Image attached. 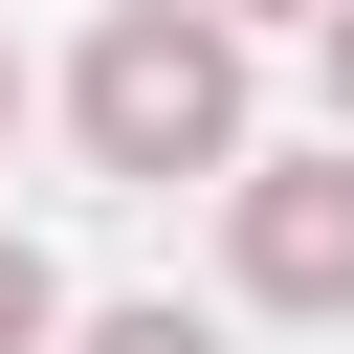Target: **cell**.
<instances>
[{
	"mask_svg": "<svg viewBox=\"0 0 354 354\" xmlns=\"http://www.w3.org/2000/svg\"><path fill=\"white\" fill-rule=\"evenodd\" d=\"M66 133H88V177H133V199L243 177V22H221V0H111L88 66H66Z\"/></svg>",
	"mask_w": 354,
	"mask_h": 354,
	"instance_id": "obj_1",
	"label": "cell"
},
{
	"mask_svg": "<svg viewBox=\"0 0 354 354\" xmlns=\"http://www.w3.org/2000/svg\"><path fill=\"white\" fill-rule=\"evenodd\" d=\"M221 266H243V310H354V133L332 155H243L221 177Z\"/></svg>",
	"mask_w": 354,
	"mask_h": 354,
	"instance_id": "obj_2",
	"label": "cell"
},
{
	"mask_svg": "<svg viewBox=\"0 0 354 354\" xmlns=\"http://www.w3.org/2000/svg\"><path fill=\"white\" fill-rule=\"evenodd\" d=\"M44 332H66V288H44V243L0 221V354H44Z\"/></svg>",
	"mask_w": 354,
	"mask_h": 354,
	"instance_id": "obj_3",
	"label": "cell"
},
{
	"mask_svg": "<svg viewBox=\"0 0 354 354\" xmlns=\"http://www.w3.org/2000/svg\"><path fill=\"white\" fill-rule=\"evenodd\" d=\"M66 354H221V332H199V310H177V288H155V310H88V332H66Z\"/></svg>",
	"mask_w": 354,
	"mask_h": 354,
	"instance_id": "obj_4",
	"label": "cell"
},
{
	"mask_svg": "<svg viewBox=\"0 0 354 354\" xmlns=\"http://www.w3.org/2000/svg\"><path fill=\"white\" fill-rule=\"evenodd\" d=\"M332 133H354V0H332Z\"/></svg>",
	"mask_w": 354,
	"mask_h": 354,
	"instance_id": "obj_5",
	"label": "cell"
},
{
	"mask_svg": "<svg viewBox=\"0 0 354 354\" xmlns=\"http://www.w3.org/2000/svg\"><path fill=\"white\" fill-rule=\"evenodd\" d=\"M221 22H332V0H221Z\"/></svg>",
	"mask_w": 354,
	"mask_h": 354,
	"instance_id": "obj_6",
	"label": "cell"
},
{
	"mask_svg": "<svg viewBox=\"0 0 354 354\" xmlns=\"http://www.w3.org/2000/svg\"><path fill=\"white\" fill-rule=\"evenodd\" d=\"M0 133H22V44H0Z\"/></svg>",
	"mask_w": 354,
	"mask_h": 354,
	"instance_id": "obj_7",
	"label": "cell"
}]
</instances>
